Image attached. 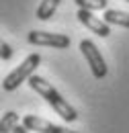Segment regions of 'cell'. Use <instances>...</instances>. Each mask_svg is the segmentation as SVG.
Masks as SVG:
<instances>
[{
	"instance_id": "6da1fadb",
	"label": "cell",
	"mask_w": 129,
	"mask_h": 133,
	"mask_svg": "<svg viewBox=\"0 0 129 133\" xmlns=\"http://www.w3.org/2000/svg\"><path fill=\"white\" fill-rule=\"evenodd\" d=\"M29 86H31L37 94H41L43 98L47 100L49 104H51V109L62 117L64 121L72 123V121L78 119L76 109H74V107H72V104H70V102H68V100H66L64 96H62V94H60V92L47 82V80H43L41 76H35V74H33L31 78H29Z\"/></svg>"
},
{
	"instance_id": "7a4b0ae2",
	"label": "cell",
	"mask_w": 129,
	"mask_h": 133,
	"mask_svg": "<svg viewBox=\"0 0 129 133\" xmlns=\"http://www.w3.org/2000/svg\"><path fill=\"white\" fill-rule=\"evenodd\" d=\"M41 64V55L39 53H31L23 64L18 68H15L6 78H4V82H2V88L6 90V92H12V90H16L21 84L25 82V80H29L33 74H35V70H37V66Z\"/></svg>"
},
{
	"instance_id": "3957f363",
	"label": "cell",
	"mask_w": 129,
	"mask_h": 133,
	"mask_svg": "<svg viewBox=\"0 0 129 133\" xmlns=\"http://www.w3.org/2000/svg\"><path fill=\"white\" fill-rule=\"evenodd\" d=\"M80 51L84 53V57H86V62H88V66H90V72H92V76L100 80V78H105L107 76V64H105V57L100 55V51L98 47L90 41V39H82L80 41Z\"/></svg>"
},
{
	"instance_id": "277c9868",
	"label": "cell",
	"mask_w": 129,
	"mask_h": 133,
	"mask_svg": "<svg viewBox=\"0 0 129 133\" xmlns=\"http://www.w3.org/2000/svg\"><path fill=\"white\" fill-rule=\"evenodd\" d=\"M27 41L31 45H47L55 49H66L70 47V37L62 33H47V31H31Z\"/></svg>"
},
{
	"instance_id": "5b68a950",
	"label": "cell",
	"mask_w": 129,
	"mask_h": 133,
	"mask_svg": "<svg viewBox=\"0 0 129 133\" xmlns=\"http://www.w3.org/2000/svg\"><path fill=\"white\" fill-rule=\"evenodd\" d=\"M23 125L29 131H35V133H78V131H70L66 127H60V125H53L51 121H45V119L35 117V115H25Z\"/></svg>"
},
{
	"instance_id": "8992f818",
	"label": "cell",
	"mask_w": 129,
	"mask_h": 133,
	"mask_svg": "<svg viewBox=\"0 0 129 133\" xmlns=\"http://www.w3.org/2000/svg\"><path fill=\"white\" fill-rule=\"evenodd\" d=\"M78 21H80L84 27H88L92 33H96L98 37H109V35H111L109 23H107V21H100L98 17H94L92 10L80 8V10H78Z\"/></svg>"
},
{
	"instance_id": "52a82bcc",
	"label": "cell",
	"mask_w": 129,
	"mask_h": 133,
	"mask_svg": "<svg viewBox=\"0 0 129 133\" xmlns=\"http://www.w3.org/2000/svg\"><path fill=\"white\" fill-rule=\"evenodd\" d=\"M102 21H107L109 25H119V27H125V29H129V12H125V10L107 8V10H105V17H102Z\"/></svg>"
},
{
	"instance_id": "ba28073f",
	"label": "cell",
	"mask_w": 129,
	"mask_h": 133,
	"mask_svg": "<svg viewBox=\"0 0 129 133\" xmlns=\"http://www.w3.org/2000/svg\"><path fill=\"white\" fill-rule=\"evenodd\" d=\"M57 6H60V0H43L39 4V8H37V18L39 21H47L49 17H53Z\"/></svg>"
},
{
	"instance_id": "9c48e42d",
	"label": "cell",
	"mask_w": 129,
	"mask_h": 133,
	"mask_svg": "<svg viewBox=\"0 0 129 133\" xmlns=\"http://www.w3.org/2000/svg\"><path fill=\"white\" fill-rule=\"evenodd\" d=\"M16 125H18V115H16V113H12V111H8V113H4V115H2L0 133H12Z\"/></svg>"
},
{
	"instance_id": "30bf717a",
	"label": "cell",
	"mask_w": 129,
	"mask_h": 133,
	"mask_svg": "<svg viewBox=\"0 0 129 133\" xmlns=\"http://www.w3.org/2000/svg\"><path fill=\"white\" fill-rule=\"evenodd\" d=\"M78 4V8H86V10H107L109 0H74Z\"/></svg>"
},
{
	"instance_id": "8fae6325",
	"label": "cell",
	"mask_w": 129,
	"mask_h": 133,
	"mask_svg": "<svg viewBox=\"0 0 129 133\" xmlns=\"http://www.w3.org/2000/svg\"><path fill=\"white\" fill-rule=\"evenodd\" d=\"M12 57V49L8 43H2V59H10Z\"/></svg>"
},
{
	"instance_id": "7c38bea8",
	"label": "cell",
	"mask_w": 129,
	"mask_h": 133,
	"mask_svg": "<svg viewBox=\"0 0 129 133\" xmlns=\"http://www.w3.org/2000/svg\"><path fill=\"white\" fill-rule=\"evenodd\" d=\"M12 133H29V129H27L25 125H16V127H15V131H12Z\"/></svg>"
},
{
	"instance_id": "4fadbf2b",
	"label": "cell",
	"mask_w": 129,
	"mask_h": 133,
	"mask_svg": "<svg viewBox=\"0 0 129 133\" xmlns=\"http://www.w3.org/2000/svg\"><path fill=\"white\" fill-rule=\"evenodd\" d=\"M125 2H129V0H125Z\"/></svg>"
}]
</instances>
